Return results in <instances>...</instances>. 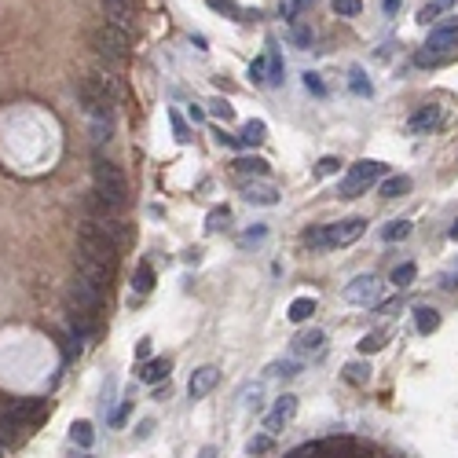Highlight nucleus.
Instances as JSON below:
<instances>
[{"label":"nucleus","instance_id":"603ef678","mask_svg":"<svg viewBox=\"0 0 458 458\" xmlns=\"http://www.w3.org/2000/svg\"><path fill=\"white\" fill-rule=\"evenodd\" d=\"M451 242H458V220H454V228H451Z\"/></svg>","mask_w":458,"mask_h":458},{"label":"nucleus","instance_id":"8fccbe9b","mask_svg":"<svg viewBox=\"0 0 458 458\" xmlns=\"http://www.w3.org/2000/svg\"><path fill=\"white\" fill-rule=\"evenodd\" d=\"M147 356H150V341H140V345H136V359L147 363Z\"/></svg>","mask_w":458,"mask_h":458},{"label":"nucleus","instance_id":"6e6552de","mask_svg":"<svg viewBox=\"0 0 458 458\" xmlns=\"http://www.w3.org/2000/svg\"><path fill=\"white\" fill-rule=\"evenodd\" d=\"M77 99H81V106H84V114H89V121L111 118V111H114L111 96H106L92 77H81V81H77Z\"/></svg>","mask_w":458,"mask_h":458},{"label":"nucleus","instance_id":"f704fd0d","mask_svg":"<svg viewBox=\"0 0 458 458\" xmlns=\"http://www.w3.org/2000/svg\"><path fill=\"white\" fill-rule=\"evenodd\" d=\"M209 114L220 118V121H231V118H235V106H231L228 99H213V103H209Z\"/></svg>","mask_w":458,"mask_h":458},{"label":"nucleus","instance_id":"ea45409f","mask_svg":"<svg viewBox=\"0 0 458 458\" xmlns=\"http://www.w3.org/2000/svg\"><path fill=\"white\" fill-rule=\"evenodd\" d=\"M264 451H272V436L264 432V436H253V440L246 444V454H264Z\"/></svg>","mask_w":458,"mask_h":458},{"label":"nucleus","instance_id":"79ce46f5","mask_svg":"<svg viewBox=\"0 0 458 458\" xmlns=\"http://www.w3.org/2000/svg\"><path fill=\"white\" fill-rule=\"evenodd\" d=\"M282 458H315V440H308V444H297L294 451H286Z\"/></svg>","mask_w":458,"mask_h":458},{"label":"nucleus","instance_id":"4be33fe9","mask_svg":"<svg viewBox=\"0 0 458 458\" xmlns=\"http://www.w3.org/2000/svg\"><path fill=\"white\" fill-rule=\"evenodd\" d=\"M155 290V268L147 264V260H140V268H136V275H133V294H150Z\"/></svg>","mask_w":458,"mask_h":458},{"label":"nucleus","instance_id":"a878e982","mask_svg":"<svg viewBox=\"0 0 458 458\" xmlns=\"http://www.w3.org/2000/svg\"><path fill=\"white\" fill-rule=\"evenodd\" d=\"M414 279H418V268H414L410 260H403V264L392 268V286H396V290H407Z\"/></svg>","mask_w":458,"mask_h":458},{"label":"nucleus","instance_id":"09e8293b","mask_svg":"<svg viewBox=\"0 0 458 458\" xmlns=\"http://www.w3.org/2000/svg\"><path fill=\"white\" fill-rule=\"evenodd\" d=\"M150 432H155V422H150V418H147V422H140V429H136V436H140V440H147Z\"/></svg>","mask_w":458,"mask_h":458},{"label":"nucleus","instance_id":"37998d69","mask_svg":"<svg viewBox=\"0 0 458 458\" xmlns=\"http://www.w3.org/2000/svg\"><path fill=\"white\" fill-rule=\"evenodd\" d=\"M352 89H356L359 96H370V84H367V77H363V70H359V67L352 70Z\"/></svg>","mask_w":458,"mask_h":458},{"label":"nucleus","instance_id":"7c9ffc66","mask_svg":"<svg viewBox=\"0 0 458 458\" xmlns=\"http://www.w3.org/2000/svg\"><path fill=\"white\" fill-rule=\"evenodd\" d=\"M330 8H334V15H341V18H356V15L363 11V0H330Z\"/></svg>","mask_w":458,"mask_h":458},{"label":"nucleus","instance_id":"20e7f679","mask_svg":"<svg viewBox=\"0 0 458 458\" xmlns=\"http://www.w3.org/2000/svg\"><path fill=\"white\" fill-rule=\"evenodd\" d=\"M451 48H458V18H447V23L429 26L425 52L414 55V62H418V67H432V62H444V59L451 55Z\"/></svg>","mask_w":458,"mask_h":458},{"label":"nucleus","instance_id":"c03bdc74","mask_svg":"<svg viewBox=\"0 0 458 458\" xmlns=\"http://www.w3.org/2000/svg\"><path fill=\"white\" fill-rule=\"evenodd\" d=\"M304 89L315 92V96H323V92H326V89H323V81H319V74H304Z\"/></svg>","mask_w":458,"mask_h":458},{"label":"nucleus","instance_id":"2f4dec72","mask_svg":"<svg viewBox=\"0 0 458 458\" xmlns=\"http://www.w3.org/2000/svg\"><path fill=\"white\" fill-rule=\"evenodd\" d=\"M341 374L352 381V385H367V381H370V367H367V363H348Z\"/></svg>","mask_w":458,"mask_h":458},{"label":"nucleus","instance_id":"864d4df0","mask_svg":"<svg viewBox=\"0 0 458 458\" xmlns=\"http://www.w3.org/2000/svg\"><path fill=\"white\" fill-rule=\"evenodd\" d=\"M202 458H216V451H213V447H206V451H202Z\"/></svg>","mask_w":458,"mask_h":458},{"label":"nucleus","instance_id":"a19ab883","mask_svg":"<svg viewBox=\"0 0 458 458\" xmlns=\"http://www.w3.org/2000/svg\"><path fill=\"white\" fill-rule=\"evenodd\" d=\"M169 121H172V133H177V140H180V143H187V140H191V133H187L184 118H180L177 111H169Z\"/></svg>","mask_w":458,"mask_h":458},{"label":"nucleus","instance_id":"c85d7f7f","mask_svg":"<svg viewBox=\"0 0 458 458\" xmlns=\"http://www.w3.org/2000/svg\"><path fill=\"white\" fill-rule=\"evenodd\" d=\"M304 8H312V0H279V15L286 18V23H297Z\"/></svg>","mask_w":458,"mask_h":458},{"label":"nucleus","instance_id":"39448f33","mask_svg":"<svg viewBox=\"0 0 458 458\" xmlns=\"http://www.w3.org/2000/svg\"><path fill=\"white\" fill-rule=\"evenodd\" d=\"M45 414H48V400H15L11 407L0 410V429H4V432L33 429Z\"/></svg>","mask_w":458,"mask_h":458},{"label":"nucleus","instance_id":"72a5a7b5","mask_svg":"<svg viewBox=\"0 0 458 458\" xmlns=\"http://www.w3.org/2000/svg\"><path fill=\"white\" fill-rule=\"evenodd\" d=\"M206 4H209L213 11H220V15H228V18H242V8H238L235 0H206Z\"/></svg>","mask_w":458,"mask_h":458},{"label":"nucleus","instance_id":"aec40b11","mask_svg":"<svg viewBox=\"0 0 458 458\" xmlns=\"http://www.w3.org/2000/svg\"><path fill=\"white\" fill-rule=\"evenodd\" d=\"M286 315H290V323H308L315 315V297H294Z\"/></svg>","mask_w":458,"mask_h":458},{"label":"nucleus","instance_id":"bb28decb","mask_svg":"<svg viewBox=\"0 0 458 458\" xmlns=\"http://www.w3.org/2000/svg\"><path fill=\"white\" fill-rule=\"evenodd\" d=\"M407 191H410V177H389L381 184V199H400Z\"/></svg>","mask_w":458,"mask_h":458},{"label":"nucleus","instance_id":"a18cd8bd","mask_svg":"<svg viewBox=\"0 0 458 458\" xmlns=\"http://www.w3.org/2000/svg\"><path fill=\"white\" fill-rule=\"evenodd\" d=\"M216 143H220V147H242V140H238V136H228L224 128L216 133Z\"/></svg>","mask_w":458,"mask_h":458},{"label":"nucleus","instance_id":"e433bc0d","mask_svg":"<svg viewBox=\"0 0 458 458\" xmlns=\"http://www.w3.org/2000/svg\"><path fill=\"white\" fill-rule=\"evenodd\" d=\"M381 345H385V334H381V330H374V334H367V337L359 341V352H363V356H370V352H378Z\"/></svg>","mask_w":458,"mask_h":458},{"label":"nucleus","instance_id":"0eeeda50","mask_svg":"<svg viewBox=\"0 0 458 458\" xmlns=\"http://www.w3.org/2000/svg\"><path fill=\"white\" fill-rule=\"evenodd\" d=\"M381 172H385V165H381V162H370V158H363V162H356V165H348V172L341 177L337 194H341V199H359L363 191H370V184H374Z\"/></svg>","mask_w":458,"mask_h":458},{"label":"nucleus","instance_id":"4c0bfd02","mask_svg":"<svg viewBox=\"0 0 458 458\" xmlns=\"http://www.w3.org/2000/svg\"><path fill=\"white\" fill-rule=\"evenodd\" d=\"M290 40L297 48H308L312 45V30L308 26H301V23H294V30H290Z\"/></svg>","mask_w":458,"mask_h":458},{"label":"nucleus","instance_id":"ddd939ff","mask_svg":"<svg viewBox=\"0 0 458 458\" xmlns=\"http://www.w3.org/2000/svg\"><path fill=\"white\" fill-rule=\"evenodd\" d=\"M77 279L92 282V286H99V290H111L114 268H106V264H99V260H89V257L77 253Z\"/></svg>","mask_w":458,"mask_h":458},{"label":"nucleus","instance_id":"4468645a","mask_svg":"<svg viewBox=\"0 0 458 458\" xmlns=\"http://www.w3.org/2000/svg\"><path fill=\"white\" fill-rule=\"evenodd\" d=\"M216 381H220V370H216V367H199V370L191 374V381H187L191 400H206L209 392L216 389Z\"/></svg>","mask_w":458,"mask_h":458},{"label":"nucleus","instance_id":"b1692460","mask_svg":"<svg viewBox=\"0 0 458 458\" xmlns=\"http://www.w3.org/2000/svg\"><path fill=\"white\" fill-rule=\"evenodd\" d=\"M264 136H268V125L264 121H246L242 125V147H257V143H264Z\"/></svg>","mask_w":458,"mask_h":458},{"label":"nucleus","instance_id":"5fc2aeb1","mask_svg":"<svg viewBox=\"0 0 458 458\" xmlns=\"http://www.w3.org/2000/svg\"><path fill=\"white\" fill-rule=\"evenodd\" d=\"M74 458H92V454H74Z\"/></svg>","mask_w":458,"mask_h":458},{"label":"nucleus","instance_id":"c756f323","mask_svg":"<svg viewBox=\"0 0 458 458\" xmlns=\"http://www.w3.org/2000/svg\"><path fill=\"white\" fill-rule=\"evenodd\" d=\"M294 374H301V363L297 359H279V363L268 367V378H294Z\"/></svg>","mask_w":458,"mask_h":458},{"label":"nucleus","instance_id":"393cba45","mask_svg":"<svg viewBox=\"0 0 458 458\" xmlns=\"http://www.w3.org/2000/svg\"><path fill=\"white\" fill-rule=\"evenodd\" d=\"M235 172H242V177H250V172H253V177H268V162L257 158V155H253V158L246 155V158L235 162Z\"/></svg>","mask_w":458,"mask_h":458},{"label":"nucleus","instance_id":"1a4fd4ad","mask_svg":"<svg viewBox=\"0 0 458 458\" xmlns=\"http://www.w3.org/2000/svg\"><path fill=\"white\" fill-rule=\"evenodd\" d=\"M103 4V23L125 30L128 37L136 33V0H99Z\"/></svg>","mask_w":458,"mask_h":458},{"label":"nucleus","instance_id":"7ed1b4c3","mask_svg":"<svg viewBox=\"0 0 458 458\" xmlns=\"http://www.w3.org/2000/svg\"><path fill=\"white\" fill-rule=\"evenodd\" d=\"M128 37L125 30H118V26H111V23H99L96 30H92V52L106 62V67H125L128 62Z\"/></svg>","mask_w":458,"mask_h":458},{"label":"nucleus","instance_id":"412c9836","mask_svg":"<svg viewBox=\"0 0 458 458\" xmlns=\"http://www.w3.org/2000/svg\"><path fill=\"white\" fill-rule=\"evenodd\" d=\"M447 8H451V0H425V4L418 8V23L422 26H436V18H440Z\"/></svg>","mask_w":458,"mask_h":458},{"label":"nucleus","instance_id":"5701e85b","mask_svg":"<svg viewBox=\"0 0 458 458\" xmlns=\"http://www.w3.org/2000/svg\"><path fill=\"white\" fill-rule=\"evenodd\" d=\"M70 440H74L81 451H89V447H92V440H96L92 422H74V425H70Z\"/></svg>","mask_w":458,"mask_h":458},{"label":"nucleus","instance_id":"f257e3e1","mask_svg":"<svg viewBox=\"0 0 458 458\" xmlns=\"http://www.w3.org/2000/svg\"><path fill=\"white\" fill-rule=\"evenodd\" d=\"M367 231V220L363 216H348V220H337V224H319V228H308L304 231V246L312 253H323V250H341V246H352L359 242Z\"/></svg>","mask_w":458,"mask_h":458},{"label":"nucleus","instance_id":"c9c22d12","mask_svg":"<svg viewBox=\"0 0 458 458\" xmlns=\"http://www.w3.org/2000/svg\"><path fill=\"white\" fill-rule=\"evenodd\" d=\"M334 172H341V158H334V155L319 158V165H315V177H334Z\"/></svg>","mask_w":458,"mask_h":458},{"label":"nucleus","instance_id":"6ab92c4d","mask_svg":"<svg viewBox=\"0 0 458 458\" xmlns=\"http://www.w3.org/2000/svg\"><path fill=\"white\" fill-rule=\"evenodd\" d=\"M323 345H326V334L323 330H304L294 337V348L301 356H308V352H323Z\"/></svg>","mask_w":458,"mask_h":458},{"label":"nucleus","instance_id":"9b49d317","mask_svg":"<svg viewBox=\"0 0 458 458\" xmlns=\"http://www.w3.org/2000/svg\"><path fill=\"white\" fill-rule=\"evenodd\" d=\"M294 414H297V396H290V392H282V396L275 400V407L268 410V418H264L268 436H275V432L286 429V425L294 422Z\"/></svg>","mask_w":458,"mask_h":458},{"label":"nucleus","instance_id":"f3484780","mask_svg":"<svg viewBox=\"0 0 458 458\" xmlns=\"http://www.w3.org/2000/svg\"><path fill=\"white\" fill-rule=\"evenodd\" d=\"M169 378V359H147L143 367H140V381L143 385H158V381H165Z\"/></svg>","mask_w":458,"mask_h":458},{"label":"nucleus","instance_id":"f8f14e48","mask_svg":"<svg viewBox=\"0 0 458 458\" xmlns=\"http://www.w3.org/2000/svg\"><path fill=\"white\" fill-rule=\"evenodd\" d=\"M440 125H444V111L429 103V106H418V111L407 118V133L410 136H425V133H432V128H440Z\"/></svg>","mask_w":458,"mask_h":458},{"label":"nucleus","instance_id":"2eb2a0df","mask_svg":"<svg viewBox=\"0 0 458 458\" xmlns=\"http://www.w3.org/2000/svg\"><path fill=\"white\" fill-rule=\"evenodd\" d=\"M242 199H246L250 206H275V202H279V191L257 177V180H246V184H242Z\"/></svg>","mask_w":458,"mask_h":458},{"label":"nucleus","instance_id":"9d476101","mask_svg":"<svg viewBox=\"0 0 458 458\" xmlns=\"http://www.w3.org/2000/svg\"><path fill=\"white\" fill-rule=\"evenodd\" d=\"M345 301L348 304H381V282L374 279V275H359V279H352L345 286Z\"/></svg>","mask_w":458,"mask_h":458},{"label":"nucleus","instance_id":"f03ea898","mask_svg":"<svg viewBox=\"0 0 458 458\" xmlns=\"http://www.w3.org/2000/svg\"><path fill=\"white\" fill-rule=\"evenodd\" d=\"M92 184H96L92 191H96L111 209H125V202H128V184H125V172H121L114 162H106V158L96 155V162H92Z\"/></svg>","mask_w":458,"mask_h":458},{"label":"nucleus","instance_id":"6e6d98bb","mask_svg":"<svg viewBox=\"0 0 458 458\" xmlns=\"http://www.w3.org/2000/svg\"><path fill=\"white\" fill-rule=\"evenodd\" d=\"M454 272H458V268H454Z\"/></svg>","mask_w":458,"mask_h":458},{"label":"nucleus","instance_id":"3c124183","mask_svg":"<svg viewBox=\"0 0 458 458\" xmlns=\"http://www.w3.org/2000/svg\"><path fill=\"white\" fill-rule=\"evenodd\" d=\"M400 4H403V0H381V8H385V15H396V11H400Z\"/></svg>","mask_w":458,"mask_h":458},{"label":"nucleus","instance_id":"dca6fc26","mask_svg":"<svg viewBox=\"0 0 458 458\" xmlns=\"http://www.w3.org/2000/svg\"><path fill=\"white\" fill-rule=\"evenodd\" d=\"M89 77H92V81L99 84V89H103L106 96H111V103H114V106L121 103V96H125V89H121V81H118V77H114L111 70H92Z\"/></svg>","mask_w":458,"mask_h":458},{"label":"nucleus","instance_id":"473e14b6","mask_svg":"<svg viewBox=\"0 0 458 458\" xmlns=\"http://www.w3.org/2000/svg\"><path fill=\"white\" fill-rule=\"evenodd\" d=\"M228 220H231V209H228V206H216V209L209 213L206 228H209V231H224V228H228Z\"/></svg>","mask_w":458,"mask_h":458},{"label":"nucleus","instance_id":"49530a36","mask_svg":"<svg viewBox=\"0 0 458 458\" xmlns=\"http://www.w3.org/2000/svg\"><path fill=\"white\" fill-rule=\"evenodd\" d=\"M260 238H264V228H253V231H246V235H242V246H250V242H260Z\"/></svg>","mask_w":458,"mask_h":458},{"label":"nucleus","instance_id":"58836bf2","mask_svg":"<svg viewBox=\"0 0 458 458\" xmlns=\"http://www.w3.org/2000/svg\"><path fill=\"white\" fill-rule=\"evenodd\" d=\"M250 77L257 81V84H268V55H260L253 67H250Z\"/></svg>","mask_w":458,"mask_h":458},{"label":"nucleus","instance_id":"423d86ee","mask_svg":"<svg viewBox=\"0 0 458 458\" xmlns=\"http://www.w3.org/2000/svg\"><path fill=\"white\" fill-rule=\"evenodd\" d=\"M103 297H106V290H99V286H92V282H84V279L74 275L70 294H67V308H70V315L99 319V312H103Z\"/></svg>","mask_w":458,"mask_h":458},{"label":"nucleus","instance_id":"cd10ccee","mask_svg":"<svg viewBox=\"0 0 458 458\" xmlns=\"http://www.w3.org/2000/svg\"><path fill=\"white\" fill-rule=\"evenodd\" d=\"M407 235H410V220H389V224L381 228V238H385V242H403Z\"/></svg>","mask_w":458,"mask_h":458},{"label":"nucleus","instance_id":"a211bd4d","mask_svg":"<svg viewBox=\"0 0 458 458\" xmlns=\"http://www.w3.org/2000/svg\"><path fill=\"white\" fill-rule=\"evenodd\" d=\"M414 326H418V334L440 330V312L429 308V304H418V308H414Z\"/></svg>","mask_w":458,"mask_h":458},{"label":"nucleus","instance_id":"de8ad7c7","mask_svg":"<svg viewBox=\"0 0 458 458\" xmlns=\"http://www.w3.org/2000/svg\"><path fill=\"white\" fill-rule=\"evenodd\" d=\"M440 286H444V290H454V286H458V272H447V275H440Z\"/></svg>","mask_w":458,"mask_h":458}]
</instances>
